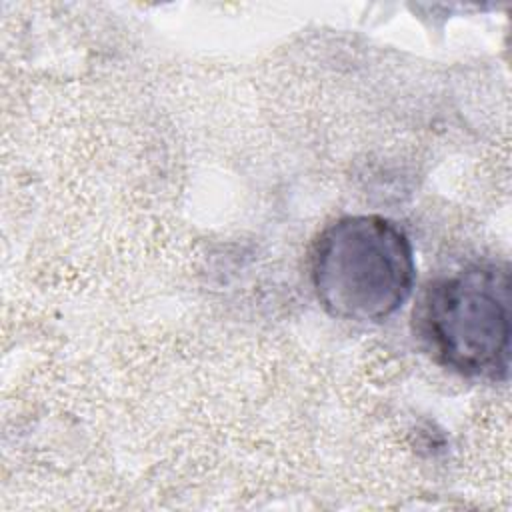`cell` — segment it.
<instances>
[{
    "label": "cell",
    "mask_w": 512,
    "mask_h": 512,
    "mask_svg": "<svg viewBox=\"0 0 512 512\" xmlns=\"http://www.w3.org/2000/svg\"><path fill=\"white\" fill-rule=\"evenodd\" d=\"M414 280L412 242L384 216H340L312 244L310 282L318 304L332 318L384 322L406 304Z\"/></svg>",
    "instance_id": "6da1fadb"
},
{
    "label": "cell",
    "mask_w": 512,
    "mask_h": 512,
    "mask_svg": "<svg viewBox=\"0 0 512 512\" xmlns=\"http://www.w3.org/2000/svg\"><path fill=\"white\" fill-rule=\"evenodd\" d=\"M414 334L430 358L470 380L500 382L510 370V270L476 262L428 282Z\"/></svg>",
    "instance_id": "7a4b0ae2"
}]
</instances>
